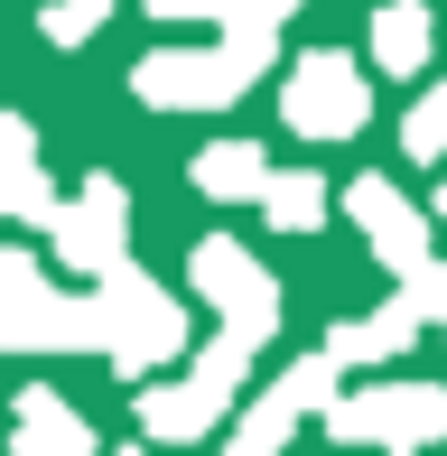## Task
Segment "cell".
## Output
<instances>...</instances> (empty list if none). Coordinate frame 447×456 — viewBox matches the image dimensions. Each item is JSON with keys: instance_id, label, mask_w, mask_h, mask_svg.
Masks as SVG:
<instances>
[{"instance_id": "1", "label": "cell", "mask_w": 447, "mask_h": 456, "mask_svg": "<svg viewBox=\"0 0 447 456\" xmlns=\"http://www.w3.org/2000/svg\"><path fill=\"white\" fill-rule=\"evenodd\" d=\"M93 307H103V354H112V372H131V382H150L158 363L187 354V307H177V289H158L150 271H131V261L103 271Z\"/></svg>"}, {"instance_id": "2", "label": "cell", "mask_w": 447, "mask_h": 456, "mask_svg": "<svg viewBox=\"0 0 447 456\" xmlns=\"http://www.w3.org/2000/svg\"><path fill=\"white\" fill-rule=\"evenodd\" d=\"M261 66H271V47H242V37H224V47H158V56H140L131 94L150 102V112H215V102H233Z\"/></svg>"}, {"instance_id": "3", "label": "cell", "mask_w": 447, "mask_h": 456, "mask_svg": "<svg viewBox=\"0 0 447 456\" xmlns=\"http://www.w3.org/2000/svg\"><path fill=\"white\" fill-rule=\"evenodd\" d=\"M327 438H345V447H392V456H419L429 438H447V391L438 382H392V391H336L327 410Z\"/></svg>"}, {"instance_id": "4", "label": "cell", "mask_w": 447, "mask_h": 456, "mask_svg": "<svg viewBox=\"0 0 447 456\" xmlns=\"http://www.w3.org/2000/svg\"><path fill=\"white\" fill-rule=\"evenodd\" d=\"M280 112H289L298 140H354L373 121V94H363V66L345 47H308L280 85Z\"/></svg>"}, {"instance_id": "5", "label": "cell", "mask_w": 447, "mask_h": 456, "mask_svg": "<svg viewBox=\"0 0 447 456\" xmlns=\"http://www.w3.org/2000/svg\"><path fill=\"white\" fill-rule=\"evenodd\" d=\"M187 280H196V298H206L242 345H271V336H280V280L261 271L242 242H224V233H215V242H196Z\"/></svg>"}, {"instance_id": "6", "label": "cell", "mask_w": 447, "mask_h": 456, "mask_svg": "<svg viewBox=\"0 0 447 456\" xmlns=\"http://www.w3.org/2000/svg\"><path fill=\"white\" fill-rule=\"evenodd\" d=\"M47 224H56V252H66L75 271H93V280H103L112 261H121V242H131V196H121L112 177H85V196H75V205H56Z\"/></svg>"}, {"instance_id": "7", "label": "cell", "mask_w": 447, "mask_h": 456, "mask_svg": "<svg viewBox=\"0 0 447 456\" xmlns=\"http://www.w3.org/2000/svg\"><path fill=\"white\" fill-rule=\"evenodd\" d=\"M345 215H354V233L373 242V261H392L401 280L429 261V215H419L410 196H401L392 177H354V196H345Z\"/></svg>"}, {"instance_id": "8", "label": "cell", "mask_w": 447, "mask_h": 456, "mask_svg": "<svg viewBox=\"0 0 447 456\" xmlns=\"http://www.w3.org/2000/svg\"><path fill=\"white\" fill-rule=\"evenodd\" d=\"M10 447H19V456H93V428H85V410H75L66 391L28 382V391L10 401Z\"/></svg>"}, {"instance_id": "9", "label": "cell", "mask_w": 447, "mask_h": 456, "mask_svg": "<svg viewBox=\"0 0 447 456\" xmlns=\"http://www.w3.org/2000/svg\"><path fill=\"white\" fill-rule=\"evenodd\" d=\"M0 215L10 224H47L56 215V186H47V159H37V131L19 112H0Z\"/></svg>"}, {"instance_id": "10", "label": "cell", "mask_w": 447, "mask_h": 456, "mask_svg": "<svg viewBox=\"0 0 447 456\" xmlns=\"http://www.w3.org/2000/svg\"><path fill=\"white\" fill-rule=\"evenodd\" d=\"M215 419H224V391L206 382V372H187V382H150V391H140V428H150V438H168V447L206 438Z\"/></svg>"}, {"instance_id": "11", "label": "cell", "mask_w": 447, "mask_h": 456, "mask_svg": "<svg viewBox=\"0 0 447 456\" xmlns=\"http://www.w3.org/2000/svg\"><path fill=\"white\" fill-rule=\"evenodd\" d=\"M419 326H429V317H419V298L401 289V298H392V307H373V317H345L336 336H327V354H336V372H345V363H392L401 345L419 336Z\"/></svg>"}, {"instance_id": "12", "label": "cell", "mask_w": 447, "mask_h": 456, "mask_svg": "<svg viewBox=\"0 0 447 456\" xmlns=\"http://www.w3.org/2000/svg\"><path fill=\"white\" fill-rule=\"evenodd\" d=\"M373 66L382 75H419L429 66V10H419V0H382L373 10Z\"/></svg>"}, {"instance_id": "13", "label": "cell", "mask_w": 447, "mask_h": 456, "mask_svg": "<svg viewBox=\"0 0 447 456\" xmlns=\"http://www.w3.org/2000/svg\"><path fill=\"white\" fill-rule=\"evenodd\" d=\"M261 215H271V233H317V224H327L317 168H271V177H261Z\"/></svg>"}, {"instance_id": "14", "label": "cell", "mask_w": 447, "mask_h": 456, "mask_svg": "<svg viewBox=\"0 0 447 456\" xmlns=\"http://www.w3.org/2000/svg\"><path fill=\"white\" fill-rule=\"evenodd\" d=\"M261 177H271V159H261L252 140H215V150L196 159V186H206L215 205H252V196H261Z\"/></svg>"}, {"instance_id": "15", "label": "cell", "mask_w": 447, "mask_h": 456, "mask_svg": "<svg viewBox=\"0 0 447 456\" xmlns=\"http://www.w3.org/2000/svg\"><path fill=\"white\" fill-rule=\"evenodd\" d=\"M298 419H308V410H298V401H289V391H280V382H271V391H261V401H252V419H242V428H233V456H280V438H289V428H298Z\"/></svg>"}, {"instance_id": "16", "label": "cell", "mask_w": 447, "mask_h": 456, "mask_svg": "<svg viewBox=\"0 0 447 456\" xmlns=\"http://www.w3.org/2000/svg\"><path fill=\"white\" fill-rule=\"evenodd\" d=\"M401 150H410L419 168H438V159H447V85H429V94L410 102V121H401Z\"/></svg>"}, {"instance_id": "17", "label": "cell", "mask_w": 447, "mask_h": 456, "mask_svg": "<svg viewBox=\"0 0 447 456\" xmlns=\"http://www.w3.org/2000/svg\"><path fill=\"white\" fill-rule=\"evenodd\" d=\"M103 10H112V0H56V10H47V37H56V47H85V37L103 28Z\"/></svg>"}, {"instance_id": "18", "label": "cell", "mask_w": 447, "mask_h": 456, "mask_svg": "<svg viewBox=\"0 0 447 456\" xmlns=\"http://www.w3.org/2000/svg\"><path fill=\"white\" fill-rule=\"evenodd\" d=\"M37 289H47V280H37V261L19 252V242H0V317H10L19 298H37Z\"/></svg>"}, {"instance_id": "19", "label": "cell", "mask_w": 447, "mask_h": 456, "mask_svg": "<svg viewBox=\"0 0 447 456\" xmlns=\"http://www.w3.org/2000/svg\"><path fill=\"white\" fill-rule=\"evenodd\" d=\"M410 298H419V317H447V261H419V271H410Z\"/></svg>"}, {"instance_id": "20", "label": "cell", "mask_w": 447, "mask_h": 456, "mask_svg": "<svg viewBox=\"0 0 447 456\" xmlns=\"http://www.w3.org/2000/svg\"><path fill=\"white\" fill-rule=\"evenodd\" d=\"M150 19H224V0H150Z\"/></svg>"}, {"instance_id": "21", "label": "cell", "mask_w": 447, "mask_h": 456, "mask_svg": "<svg viewBox=\"0 0 447 456\" xmlns=\"http://www.w3.org/2000/svg\"><path fill=\"white\" fill-rule=\"evenodd\" d=\"M112 456H150V447H112Z\"/></svg>"}, {"instance_id": "22", "label": "cell", "mask_w": 447, "mask_h": 456, "mask_svg": "<svg viewBox=\"0 0 447 456\" xmlns=\"http://www.w3.org/2000/svg\"><path fill=\"white\" fill-rule=\"evenodd\" d=\"M438 224H447V186H438Z\"/></svg>"}]
</instances>
